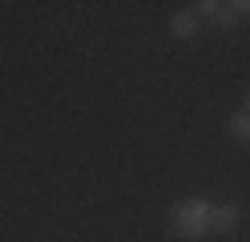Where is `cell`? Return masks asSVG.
Instances as JSON below:
<instances>
[{
	"label": "cell",
	"mask_w": 250,
	"mask_h": 242,
	"mask_svg": "<svg viewBox=\"0 0 250 242\" xmlns=\"http://www.w3.org/2000/svg\"><path fill=\"white\" fill-rule=\"evenodd\" d=\"M169 222H174V234H182V238H206L210 234V202L206 198H186V202L174 206Z\"/></svg>",
	"instance_id": "1"
},
{
	"label": "cell",
	"mask_w": 250,
	"mask_h": 242,
	"mask_svg": "<svg viewBox=\"0 0 250 242\" xmlns=\"http://www.w3.org/2000/svg\"><path fill=\"white\" fill-rule=\"evenodd\" d=\"M238 206L234 202H222V206H210V234H230L238 226Z\"/></svg>",
	"instance_id": "2"
},
{
	"label": "cell",
	"mask_w": 250,
	"mask_h": 242,
	"mask_svg": "<svg viewBox=\"0 0 250 242\" xmlns=\"http://www.w3.org/2000/svg\"><path fill=\"white\" fill-rule=\"evenodd\" d=\"M198 28H202V16H198L194 8H182V12H174V16H169V32H174L178 41L198 37Z\"/></svg>",
	"instance_id": "3"
},
{
	"label": "cell",
	"mask_w": 250,
	"mask_h": 242,
	"mask_svg": "<svg viewBox=\"0 0 250 242\" xmlns=\"http://www.w3.org/2000/svg\"><path fill=\"white\" fill-rule=\"evenodd\" d=\"M230 137H238V141H250V113H234L230 117Z\"/></svg>",
	"instance_id": "4"
},
{
	"label": "cell",
	"mask_w": 250,
	"mask_h": 242,
	"mask_svg": "<svg viewBox=\"0 0 250 242\" xmlns=\"http://www.w3.org/2000/svg\"><path fill=\"white\" fill-rule=\"evenodd\" d=\"M234 16H250V0H238V4H230Z\"/></svg>",
	"instance_id": "5"
},
{
	"label": "cell",
	"mask_w": 250,
	"mask_h": 242,
	"mask_svg": "<svg viewBox=\"0 0 250 242\" xmlns=\"http://www.w3.org/2000/svg\"><path fill=\"white\" fill-rule=\"evenodd\" d=\"M246 113H250V89H246Z\"/></svg>",
	"instance_id": "6"
}]
</instances>
